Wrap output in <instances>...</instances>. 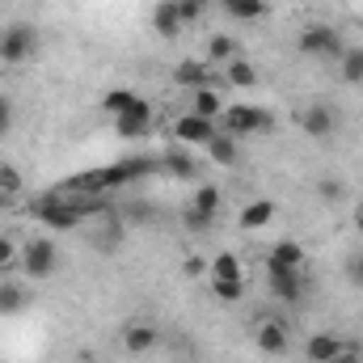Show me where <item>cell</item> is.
<instances>
[{
    "instance_id": "cell-35",
    "label": "cell",
    "mask_w": 363,
    "mask_h": 363,
    "mask_svg": "<svg viewBox=\"0 0 363 363\" xmlns=\"http://www.w3.org/2000/svg\"><path fill=\"white\" fill-rule=\"evenodd\" d=\"M347 279H351V287H359L363 291V250L347 258Z\"/></svg>"
},
{
    "instance_id": "cell-10",
    "label": "cell",
    "mask_w": 363,
    "mask_h": 363,
    "mask_svg": "<svg viewBox=\"0 0 363 363\" xmlns=\"http://www.w3.org/2000/svg\"><path fill=\"white\" fill-rule=\"evenodd\" d=\"M300 127H304L308 140H330V135L338 131V114H334L330 106H308V110L300 114Z\"/></svg>"
},
{
    "instance_id": "cell-13",
    "label": "cell",
    "mask_w": 363,
    "mask_h": 363,
    "mask_svg": "<svg viewBox=\"0 0 363 363\" xmlns=\"http://www.w3.org/2000/svg\"><path fill=\"white\" fill-rule=\"evenodd\" d=\"M152 30H157L161 38H182L186 21H182V13H178V0H161V4L152 9Z\"/></svg>"
},
{
    "instance_id": "cell-27",
    "label": "cell",
    "mask_w": 363,
    "mask_h": 363,
    "mask_svg": "<svg viewBox=\"0 0 363 363\" xmlns=\"http://www.w3.org/2000/svg\"><path fill=\"white\" fill-rule=\"evenodd\" d=\"M135 97H140V93H131V89H110L106 97H101V106H106V114L118 118V114H127V110L135 106Z\"/></svg>"
},
{
    "instance_id": "cell-25",
    "label": "cell",
    "mask_w": 363,
    "mask_h": 363,
    "mask_svg": "<svg viewBox=\"0 0 363 363\" xmlns=\"http://www.w3.org/2000/svg\"><path fill=\"white\" fill-rule=\"evenodd\" d=\"M101 220H106V224H101V233L93 237V245H97L101 254H114V250H118V241H123V224H118L114 216H101Z\"/></svg>"
},
{
    "instance_id": "cell-9",
    "label": "cell",
    "mask_w": 363,
    "mask_h": 363,
    "mask_svg": "<svg viewBox=\"0 0 363 363\" xmlns=\"http://www.w3.org/2000/svg\"><path fill=\"white\" fill-rule=\"evenodd\" d=\"M157 347H161V334H157L152 321H131V325L123 330V351H127V355L140 359V355H152Z\"/></svg>"
},
{
    "instance_id": "cell-8",
    "label": "cell",
    "mask_w": 363,
    "mask_h": 363,
    "mask_svg": "<svg viewBox=\"0 0 363 363\" xmlns=\"http://www.w3.org/2000/svg\"><path fill=\"white\" fill-rule=\"evenodd\" d=\"M254 342H258L262 355H287L291 351V334H287L283 317H262L258 330H254Z\"/></svg>"
},
{
    "instance_id": "cell-37",
    "label": "cell",
    "mask_w": 363,
    "mask_h": 363,
    "mask_svg": "<svg viewBox=\"0 0 363 363\" xmlns=\"http://www.w3.org/2000/svg\"><path fill=\"white\" fill-rule=\"evenodd\" d=\"M351 224H355V233H359V237H363V203H359V207H355V211H351Z\"/></svg>"
},
{
    "instance_id": "cell-4",
    "label": "cell",
    "mask_w": 363,
    "mask_h": 363,
    "mask_svg": "<svg viewBox=\"0 0 363 363\" xmlns=\"http://www.w3.org/2000/svg\"><path fill=\"white\" fill-rule=\"evenodd\" d=\"M220 123H224V131H228L233 140H245V135H262V131H271L274 114L267 110V106H224Z\"/></svg>"
},
{
    "instance_id": "cell-24",
    "label": "cell",
    "mask_w": 363,
    "mask_h": 363,
    "mask_svg": "<svg viewBox=\"0 0 363 363\" xmlns=\"http://www.w3.org/2000/svg\"><path fill=\"white\" fill-rule=\"evenodd\" d=\"M237 38L233 34H211V43H207V60L211 64H228V60H237Z\"/></svg>"
},
{
    "instance_id": "cell-26",
    "label": "cell",
    "mask_w": 363,
    "mask_h": 363,
    "mask_svg": "<svg viewBox=\"0 0 363 363\" xmlns=\"http://www.w3.org/2000/svg\"><path fill=\"white\" fill-rule=\"evenodd\" d=\"M271 258L283 262V267H304V245L300 241H279V245H271Z\"/></svg>"
},
{
    "instance_id": "cell-14",
    "label": "cell",
    "mask_w": 363,
    "mask_h": 363,
    "mask_svg": "<svg viewBox=\"0 0 363 363\" xmlns=\"http://www.w3.org/2000/svg\"><path fill=\"white\" fill-rule=\"evenodd\" d=\"M342 351H347V342H342V338H334V334H313V338L304 342L308 363H330V359H338Z\"/></svg>"
},
{
    "instance_id": "cell-34",
    "label": "cell",
    "mask_w": 363,
    "mask_h": 363,
    "mask_svg": "<svg viewBox=\"0 0 363 363\" xmlns=\"http://www.w3.org/2000/svg\"><path fill=\"white\" fill-rule=\"evenodd\" d=\"M317 194H321L325 203H338V199H342V182L338 178H321L317 182Z\"/></svg>"
},
{
    "instance_id": "cell-11",
    "label": "cell",
    "mask_w": 363,
    "mask_h": 363,
    "mask_svg": "<svg viewBox=\"0 0 363 363\" xmlns=\"http://www.w3.org/2000/svg\"><path fill=\"white\" fill-rule=\"evenodd\" d=\"M174 135H178V144H203L207 148V140L216 135V123L199 118V114H182V118H174Z\"/></svg>"
},
{
    "instance_id": "cell-22",
    "label": "cell",
    "mask_w": 363,
    "mask_h": 363,
    "mask_svg": "<svg viewBox=\"0 0 363 363\" xmlns=\"http://www.w3.org/2000/svg\"><path fill=\"white\" fill-rule=\"evenodd\" d=\"M190 207H199L203 216H220V207H224V194H220V186H211V182H203V186L194 190V199H190Z\"/></svg>"
},
{
    "instance_id": "cell-16",
    "label": "cell",
    "mask_w": 363,
    "mask_h": 363,
    "mask_svg": "<svg viewBox=\"0 0 363 363\" xmlns=\"http://www.w3.org/2000/svg\"><path fill=\"white\" fill-rule=\"evenodd\" d=\"M26 304H30V291H26V283L0 279V317H17Z\"/></svg>"
},
{
    "instance_id": "cell-6",
    "label": "cell",
    "mask_w": 363,
    "mask_h": 363,
    "mask_svg": "<svg viewBox=\"0 0 363 363\" xmlns=\"http://www.w3.org/2000/svg\"><path fill=\"white\" fill-rule=\"evenodd\" d=\"M267 287H271L274 300H283L287 308L308 296V283H304L300 267H283V262H274V258H267Z\"/></svg>"
},
{
    "instance_id": "cell-29",
    "label": "cell",
    "mask_w": 363,
    "mask_h": 363,
    "mask_svg": "<svg viewBox=\"0 0 363 363\" xmlns=\"http://www.w3.org/2000/svg\"><path fill=\"white\" fill-rule=\"evenodd\" d=\"M211 291H216V300L237 304V300L245 296V279H211Z\"/></svg>"
},
{
    "instance_id": "cell-7",
    "label": "cell",
    "mask_w": 363,
    "mask_h": 363,
    "mask_svg": "<svg viewBox=\"0 0 363 363\" xmlns=\"http://www.w3.org/2000/svg\"><path fill=\"white\" fill-rule=\"evenodd\" d=\"M148 131H152V101L135 97V106L114 118V135H118V140H144Z\"/></svg>"
},
{
    "instance_id": "cell-18",
    "label": "cell",
    "mask_w": 363,
    "mask_h": 363,
    "mask_svg": "<svg viewBox=\"0 0 363 363\" xmlns=\"http://www.w3.org/2000/svg\"><path fill=\"white\" fill-rule=\"evenodd\" d=\"M161 169H165V174H174V178H199V165H194V157H190V152H186V148H169V152H165V157H161Z\"/></svg>"
},
{
    "instance_id": "cell-30",
    "label": "cell",
    "mask_w": 363,
    "mask_h": 363,
    "mask_svg": "<svg viewBox=\"0 0 363 363\" xmlns=\"http://www.w3.org/2000/svg\"><path fill=\"white\" fill-rule=\"evenodd\" d=\"M211 279H245V274H241V262H237V254H216V262H211Z\"/></svg>"
},
{
    "instance_id": "cell-38",
    "label": "cell",
    "mask_w": 363,
    "mask_h": 363,
    "mask_svg": "<svg viewBox=\"0 0 363 363\" xmlns=\"http://www.w3.org/2000/svg\"><path fill=\"white\" fill-rule=\"evenodd\" d=\"M186 4H194V9H207V4H216V0H186Z\"/></svg>"
},
{
    "instance_id": "cell-39",
    "label": "cell",
    "mask_w": 363,
    "mask_h": 363,
    "mask_svg": "<svg viewBox=\"0 0 363 363\" xmlns=\"http://www.w3.org/2000/svg\"><path fill=\"white\" fill-rule=\"evenodd\" d=\"M85 363H101V359H85Z\"/></svg>"
},
{
    "instance_id": "cell-12",
    "label": "cell",
    "mask_w": 363,
    "mask_h": 363,
    "mask_svg": "<svg viewBox=\"0 0 363 363\" xmlns=\"http://www.w3.org/2000/svg\"><path fill=\"white\" fill-rule=\"evenodd\" d=\"M207 157H211L220 169H237V165H241V148H237V140H233L228 131H216V135L207 140Z\"/></svg>"
},
{
    "instance_id": "cell-31",
    "label": "cell",
    "mask_w": 363,
    "mask_h": 363,
    "mask_svg": "<svg viewBox=\"0 0 363 363\" xmlns=\"http://www.w3.org/2000/svg\"><path fill=\"white\" fill-rule=\"evenodd\" d=\"M21 267V250L13 245V237H0V274H13Z\"/></svg>"
},
{
    "instance_id": "cell-23",
    "label": "cell",
    "mask_w": 363,
    "mask_h": 363,
    "mask_svg": "<svg viewBox=\"0 0 363 363\" xmlns=\"http://www.w3.org/2000/svg\"><path fill=\"white\" fill-rule=\"evenodd\" d=\"M338 68H342V81L347 85H363V47H347L338 55Z\"/></svg>"
},
{
    "instance_id": "cell-36",
    "label": "cell",
    "mask_w": 363,
    "mask_h": 363,
    "mask_svg": "<svg viewBox=\"0 0 363 363\" xmlns=\"http://www.w3.org/2000/svg\"><path fill=\"white\" fill-rule=\"evenodd\" d=\"M330 363H363V359H359V351H355V347H347L338 359H330Z\"/></svg>"
},
{
    "instance_id": "cell-19",
    "label": "cell",
    "mask_w": 363,
    "mask_h": 363,
    "mask_svg": "<svg viewBox=\"0 0 363 363\" xmlns=\"http://www.w3.org/2000/svg\"><path fill=\"white\" fill-rule=\"evenodd\" d=\"M224 81H228V85H237V89H254V85H258V68H254L250 60H241V55H237V60H228Z\"/></svg>"
},
{
    "instance_id": "cell-2",
    "label": "cell",
    "mask_w": 363,
    "mask_h": 363,
    "mask_svg": "<svg viewBox=\"0 0 363 363\" xmlns=\"http://www.w3.org/2000/svg\"><path fill=\"white\" fill-rule=\"evenodd\" d=\"M296 51H300L304 60H338V55L347 51V43H342V34H338L334 26L313 21V26H304V30H300Z\"/></svg>"
},
{
    "instance_id": "cell-20",
    "label": "cell",
    "mask_w": 363,
    "mask_h": 363,
    "mask_svg": "<svg viewBox=\"0 0 363 363\" xmlns=\"http://www.w3.org/2000/svg\"><path fill=\"white\" fill-rule=\"evenodd\" d=\"M224 13L237 21H262L271 13V4L267 0H224Z\"/></svg>"
},
{
    "instance_id": "cell-21",
    "label": "cell",
    "mask_w": 363,
    "mask_h": 363,
    "mask_svg": "<svg viewBox=\"0 0 363 363\" xmlns=\"http://www.w3.org/2000/svg\"><path fill=\"white\" fill-rule=\"evenodd\" d=\"M190 114H199V118H220L224 114V97L216 89H194V106H190Z\"/></svg>"
},
{
    "instance_id": "cell-5",
    "label": "cell",
    "mask_w": 363,
    "mask_h": 363,
    "mask_svg": "<svg viewBox=\"0 0 363 363\" xmlns=\"http://www.w3.org/2000/svg\"><path fill=\"white\" fill-rule=\"evenodd\" d=\"M55 271H60V250H55L47 237H34V241L21 245V274H26V279L47 283Z\"/></svg>"
},
{
    "instance_id": "cell-17",
    "label": "cell",
    "mask_w": 363,
    "mask_h": 363,
    "mask_svg": "<svg viewBox=\"0 0 363 363\" xmlns=\"http://www.w3.org/2000/svg\"><path fill=\"white\" fill-rule=\"evenodd\" d=\"M174 81L186 85V89H216V72H211L207 64H178Z\"/></svg>"
},
{
    "instance_id": "cell-3",
    "label": "cell",
    "mask_w": 363,
    "mask_h": 363,
    "mask_svg": "<svg viewBox=\"0 0 363 363\" xmlns=\"http://www.w3.org/2000/svg\"><path fill=\"white\" fill-rule=\"evenodd\" d=\"M38 55V30L30 21H9L0 30V64H26Z\"/></svg>"
},
{
    "instance_id": "cell-40",
    "label": "cell",
    "mask_w": 363,
    "mask_h": 363,
    "mask_svg": "<svg viewBox=\"0 0 363 363\" xmlns=\"http://www.w3.org/2000/svg\"><path fill=\"white\" fill-rule=\"evenodd\" d=\"M220 4H224V0H220Z\"/></svg>"
},
{
    "instance_id": "cell-28",
    "label": "cell",
    "mask_w": 363,
    "mask_h": 363,
    "mask_svg": "<svg viewBox=\"0 0 363 363\" xmlns=\"http://www.w3.org/2000/svg\"><path fill=\"white\" fill-rule=\"evenodd\" d=\"M182 228H186V233H194V237H203V233H211V228H216V216H203L199 207H186V211H182Z\"/></svg>"
},
{
    "instance_id": "cell-33",
    "label": "cell",
    "mask_w": 363,
    "mask_h": 363,
    "mask_svg": "<svg viewBox=\"0 0 363 363\" xmlns=\"http://www.w3.org/2000/svg\"><path fill=\"white\" fill-rule=\"evenodd\" d=\"M17 190H21V174H17L13 165H0V194H4V199H13Z\"/></svg>"
},
{
    "instance_id": "cell-32",
    "label": "cell",
    "mask_w": 363,
    "mask_h": 363,
    "mask_svg": "<svg viewBox=\"0 0 363 363\" xmlns=\"http://www.w3.org/2000/svg\"><path fill=\"white\" fill-rule=\"evenodd\" d=\"M13 127H17V106H13V97L0 93V140H9Z\"/></svg>"
},
{
    "instance_id": "cell-1",
    "label": "cell",
    "mask_w": 363,
    "mask_h": 363,
    "mask_svg": "<svg viewBox=\"0 0 363 363\" xmlns=\"http://www.w3.org/2000/svg\"><path fill=\"white\" fill-rule=\"evenodd\" d=\"M101 207V199L97 194H72V190H51V194H43L38 203H34V216L47 224V228H55V233H72V228H81L85 224V216H93Z\"/></svg>"
},
{
    "instance_id": "cell-15",
    "label": "cell",
    "mask_w": 363,
    "mask_h": 363,
    "mask_svg": "<svg viewBox=\"0 0 363 363\" xmlns=\"http://www.w3.org/2000/svg\"><path fill=\"white\" fill-rule=\"evenodd\" d=\"M274 216H279V207H274L271 199H254V203L241 207V228H245V233H258V228L271 224Z\"/></svg>"
}]
</instances>
